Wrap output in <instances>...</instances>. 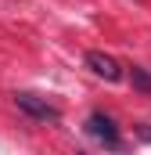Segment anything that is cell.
Masks as SVG:
<instances>
[{
	"instance_id": "1",
	"label": "cell",
	"mask_w": 151,
	"mask_h": 155,
	"mask_svg": "<svg viewBox=\"0 0 151 155\" xmlns=\"http://www.w3.org/2000/svg\"><path fill=\"white\" fill-rule=\"evenodd\" d=\"M14 105H18V112H25V116L36 119V123H58L61 119V108L54 101H47L40 94H29V90H18L14 94Z\"/></svg>"
},
{
	"instance_id": "2",
	"label": "cell",
	"mask_w": 151,
	"mask_h": 155,
	"mask_svg": "<svg viewBox=\"0 0 151 155\" xmlns=\"http://www.w3.org/2000/svg\"><path fill=\"white\" fill-rule=\"evenodd\" d=\"M86 134H90L94 141H101L104 148H112V152L119 148V144H122V134H119V123H115V119L108 116V112H101V108L86 116Z\"/></svg>"
},
{
	"instance_id": "3",
	"label": "cell",
	"mask_w": 151,
	"mask_h": 155,
	"mask_svg": "<svg viewBox=\"0 0 151 155\" xmlns=\"http://www.w3.org/2000/svg\"><path fill=\"white\" fill-rule=\"evenodd\" d=\"M86 69L94 76H101L104 83H119L122 79V65L115 61L112 54H104V51H86Z\"/></svg>"
},
{
	"instance_id": "4",
	"label": "cell",
	"mask_w": 151,
	"mask_h": 155,
	"mask_svg": "<svg viewBox=\"0 0 151 155\" xmlns=\"http://www.w3.org/2000/svg\"><path fill=\"white\" fill-rule=\"evenodd\" d=\"M130 83H133V90H140V94H151V69H140V65H133V72H130Z\"/></svg>"
},
{
	"instance_id": "5",
	"label": "cell",
	"mask_w": 151,
	"mask_h": 155,
	"mask_svg": "<svg viewBox=\"0 0 151 155\" xmlns=\"http://www.w3.org/2000/svg\"><path fill=\"white\" fill-rule=\"evenodd\" d=\"M137 137H140V141H148V144H151V126H148V123H140V126H137Z\"/></svg>"
},
{
	"instance_id": "6",
	"label": "cell",
	"mask_w": 151,
	"mask_h": 155,
	"mask_svg": "<svg viewBox=\"0 0 151 155\" xmlns=\"http://www.w3.org/2000/svg\"><path fill=\"white\" fill-rule=\"evenodd\" d=\"M76 155H83V152H76Z\"/></svg>"
}]
</instances>
